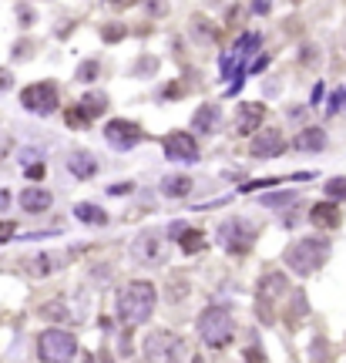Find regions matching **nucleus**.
<instances>
[{"instance_id": "15", "label": "nucleus", "mask_w": 346, "mask_h": 363, "mask_svg": "<svg viewBox=\"0 0 346 363\" xmlns=\"http://www.w3.org/2000/svg\"><path fill=\"white\" fill-rule=\"evenodd\" d=\"M68 172H71L75 179H91V175L98 172V158L84 148H75L68 155Z\"/></svg>"}, {"instance_id": "12", "label": "nucleus", "mask_w": 346, "mask_h": 363, "mask_svg": "<svg viewBox=\"0 0 346 363\" xmlns=\"http://www.w3.org/2000/svg\"><path fill=\"white\" fill-rule=\"evenodd\" d=\"M252 155H256V158H276V155H283V132H279V128H262V132H256V138H252Z\"/></svg>"}, {"instance_id": "14", "label": "nucleus", "mask_w": 346, "mask_h": 363, "mask_svg": "<svg viewBox=\"0 0 346 363\" xmlns=\"http://www.w3.org/2000/svg\"><path fill=\"white\" fill-rule=\"evenodd\" d=\"M262 118H266V108L262 105H239V111H236V128H239V135L259 132Z\"/></svg>"}, {"instance_id": "3", "label": "nucleus", "mask_w": 346, "mask_h": 363, "mask_svg": "<svg viewBox=\"0 0 346 363\" xmlns=\"http://www.w3.org/2000/svg\"><path fill=\"white\" fill-rule=\"evenodd\" d=\"M232 330H236V323L226 306H209L198 317V336L205 340V347H226L232 340Z\"/></svg>"}, {"instance_id": "21", "label": "nucleus", "mask_w": 346, "mask_h": 363, "mask_svg": "<svg viewBox=\"0 0 346 363\" xmlns=\"http://www.w3.org/2000/svg\"><path fill=\"white\" fill-rule=\"evenodd\" d=\"M162 192H165L168 198H185L192 192V179H188V175H165V179H162Z\"/></svg>"}, {"instance_id": "19", "label": "nucleus", "mask_w": 346, "mask_h": 363, "mask_svg": "<svg viewBox=\"0 0 346 363\" xmlns=\"http://www.w3.org/2000/svg\"><path fill=\"white\" fill-rule=\"evenodd\" d=\"M259 44H262V41H259V34H245L239 44H236V54H232V58L226 60V75H232V68H239L242 60L249 58V54H252V51H256Z\"/></svg>"}, {"instance_id": "27", "label": "nucleus", "mask_w": 346, "mask_h": 363, "mask_svg": "<svg viewBox=\"0 0 346 363\" xmlns=\"http://www.w3.org/2000/svg\"><path fill=\"white\" fill-rule=\"evenodd\" d=\"M326 192L333 198H346V179H330L326 182Z\"/></svg>"}, {"instance_id": "9", "label": "nucleus", "mask_w": 346, "mask_h": 363, "mask_svg": "<svg viewBox=\"0 0 346 363\" xmlns=\"http://www.w3.org/2000/svg\"><path fill=\"white\" fill-rule=\"evenodd\" d=\"M105 138H108V145H111V148L128 151V148H135L138 141H141V128H138L135 121H128V118H115V121H108L105 125Z\"/></svg>"}, {"instance_id": "25", "label": "nucleus", "mask_w": 346, "mask_h": 363, "mask_svg": "<svg viewBox=\"0 0 346 363\" xmlns=\"http://www.w3.org/2000/svg\"><path fill=\"white\" fill-rule=\"evenodd\" d=\"M98 75H101V64H98V60H84V64H81V71H77L81 81H94Z\"/></svg>"}, {"instance_id": "35", "label": "nucleus", "mask_w": 346, "mask_h": 363, "mask_svg": "<svg viewBox=\"0 0 346 363\" xmlns=\"http://www.w3.org/2000/svg\"><path fill=\"white\" fill-rule=\"evenodd\" d=\"M105 37H108V41H115V37H121V27H108V30H105Z\"/></svg>"}, {"instance_id": "22", "label": "nucleus", "mask_w": 346, "mask_h": 363, "mask_svg": "<svg viewBox=\"0 0 346 363\" xmlns=\"http://www.w3.org/2000/svg\"><path fill=\"white\" fill-rule=\"evenodd\" d=\"M75 215L81 219V222H88V226H105L108 222L105 209H98V205H91V202H81V205L75 209Z\"/></svg>"}, {"instance_id": "6", "label": "nucleus", "mask_w": 346, "mask_h": 363, "mask_svg": "<svg viewBox=\"0 0 346 363\" xmlns=\"http://www.w3.org/2000/svg\"><path fill=\"white\" fill-rule=\"evenodd\" d=\"M20 105L34 115H51V111H58V88L51 81H37L20 91Z\"/></svg>"}, {"instance_id": "30", "label": "nucleus", "mask_w": 346, "mask_h": 363, "mask_svg": "<svg viewBox=\"0 0 346 363\" xmlns=\"http://www.w3.org/2000/svg\"><path fill=\"white\" fill-rule=\"evenodd\" d=\"M17 17H20V24H24V27H30V24H34V11H30V7H20V11H17Z\"/></svg>"}, {"instance_id": "24", "label": "nucleus", "mask_w": 346, "mask_h": 363, "mask_svg": "<svg viewBox=\"0 0 346 363\" xmlns=\"http://www.w3.org/2000/svg\"><path fill=\"white\" fill-rule=\"evenodd\" d=\"M179 242L188 249V253H196V249H202V246H205V236H202V232H196V229H185V232L179 236Z\"/></svg>"}, {"instance_id": "32", "label": "nucleus", "mask_w": 346, "mask_h": 363, "mask_svg": "<svg viewBox=\"0 0 346 363\" xmlns=\"http://www.w3.org/2000/svg\"><path fill=\"white\" fill-rule=\"evenodd\" d=\"M27 179H44V165H27Z\"/></svg>"}, {"instance_id": "18", "label": "nucleus", "mask_w": 346, "mask_h": 363, "mask_svg": "<svg viewBox=\"0 0 346 363\" xmlns=\"http://www.w3.org/2000/svg\"><path fill=\"white\" fill-rule=\"evenodd\" d=\"M219 121H222V111H219V105H202L196 111V118H192V125H196L198 132H205V135H212L215 128H219Z\"/></svg>"}, {"instance_id": "31", "label": "nucleus", "mask_w": 346, "mask_h": 363, "mask_svg": "<svg viewBox=\"0 0 346 363\" xmlns=\"http://www.w3.org/2000/svg\"><path fill=\"white\" fill-rule=\"evenodd\" d=\"M165 7H168L165 0H151V4H148V11H151L155 17H162V14H165Z\"/></svg>"}, {"instance_id": "26", "label": "nucleus", "mask_w": 346, "mask_h": 363, "mask_svg": "<svg viewBox=\"0 0 346 363\" xmlns=\"http://www.w3.org/2000/svg\"><path fill=\"white\" fill-rule=\"evenodd\" d=\"M27 269L34 276H47L51 272V256H34V262H27Z\"/></svg>"}, {"instance_id": "7", "label": "nucleus", "mask_w": 346, "mask_h": 363, "mask_svg": "<svg viewBox=\"0 0 346 363\" xmlns=\"http://www.w3.org/2000/svg\"><path fill=\"white\" fill-rule=\"evenodd\" d=\"M148 360H175L181 357V336H175L172 330H151L145 336V350Z\"/></svg>"}, {"instance_id": "8", "label": "nucleus", "mask_w": 346, "mask_h": 363, "mask_svg": "<svg viewBox=\"0 0 346 363\" xmlns=\"http://www.w3.org/2000/svg\"><path fill=\"white\" fill-rule=\"evenodd\" d=\"M105 111H108V98L101 91H98V94L91 91V94L81 98V105L68 108V125H71V128H88L91 121L98 118V115H105Z\"/></svg>"}, {"instance_id": "1", "label": "nucleus", "mask_w": 346, "mask_h": 363, "mask_svg": "<svg viewBox=\"0 0 346 363\" xmlns=\"http://www.w3.org/2000/svg\"><path fill=\"white\" fill-rule=\"evenodd\" d=\"M155 302H158V293H155L151 283H145V279L128 283V286L118 293L121 323H128V326H141V323H148L151 313H155Z\"/></svg>"}, {"instance_id": "10", "label": "nucleus", "mask_w": 346, "mask_h": 363, "mask_svg": "<svg viewBox=\"0 0 346 363\" xmlns=\"http://www.w3.org/2000/svg\"><path fill=\"white\" fill-rule=\"evenodd\" d=\"M286 279L279 276V272H269L266 279H262V286H259V310H262V319L269 323L272 319V302H279L286 296Z\"/></svg>"}, {"instance_id": "17", "label": "nucleus", "mask_w": 346, "mask_h": 363, "mask_svg": "<svg viewBox=\"0 0 346 363\" xmlns=\"http://www.w3.org/2000/svg\"><path fill=\"white\" fill-rule=\"evenodd\" d=\"M309 219H313V226H319V229H336L340 226V205H333V202H319V205H313Z\"/></svg>"}, {"instance_id": "23", "label": "nucleus", "mask_w": 346, "mask_h": 363, "mask_svg": "<svg viewBox=\"0 0 346 363\" xmlns=\"http://www.w3.org/2000/svg\"><path fill=\"white\" fill-rule=\"evenodd\" d=\"M41 317H44V319H54V323H60V319H68L71 313H68V306H64L60 300H54V302H44V306H41Z\"/></svg>"}, {"instance_id": "2", "label": "nucleus", "mask_w": 346, "mask_h": 363, "mask_svg": "<svg viewBox=\"0 0 346 363\" xmlns=\"http://www.w3.org/2000/svg\"><path fill=\"white\" fill-rule=\"evenodd\" d=\"M326 259H330V239L323 236H306L286 249V266L296 276H313L316 269H323Z\"/></svg>"}, {"instance_id": "34", "label": "nucleus", "mask_w": 346, "mask_h": 363, "mask_svg": "<svg viewBox=\"0 0 346 363\" xmlns=\"http://www.w3.org/2000/svg\"><path fill=\"white\" fill-rule=\"evenodd\" d=\"M185 229H188L185 222H172V226H168V232H172V239H179V236L185 232Z\"/></svg>"}, {"instance_id": "11", "label": "nucleus", "mask_w": 346, "mask_h": 363, "mask_svg": "<svg viewBox=\"0 0 346 363\" xmlns=\"http://www.w3.org/2000/svg\"><path fill=\"white\" fill-rule=\"evenodd\" d=\"M165 155L175 162H198V145L188 132H172L165 135Z\"/></svg>"}, {"instance_id": "28", "label": "nucleus", "mask_w": 346, "mask_h": 363, "mask_svg": "<svg viewBox=\"0 0 346 363\" xmlns=\"http://www.w3.org/2000/svg\"><path fill=\"white\" fill-rule=\"evenodd\" d=\"M14 232H17V226H14V222H0V242L14 239Z\"/></svg>"}, {"instance_id": "33", "label": "nucleus", "mask_w": 346, "mask_h": 363, "mask_svg": "<svg viewBox=\"0 0 346 363\" xmlns=\"http://www.w3.org/2000/svg\"><path fill=\"white\" fill-rule=\"evenodd\" d=\"M181 296H185V283H175V286H172V293H168V300L175 302V300H181Z\"/></svg>"}, {"instance_id": "13", "label": "nucleus", "mask_w": 346, "mask_h": 363, "mask_svg": "<svg viewBox=\"0 0 346 363\" xmlns=\"http://www.w3.org/2000/svg\"><path fill=\"white\" fill-rule=\"evenodd\" d=\"M132 256L138 262H158L162 259V239L158 232H141L135 242H132Z\"/></svg>"}, {"instance_id": "29", "label": "nucleus", "mask_w": 346, "mask_h": 363, "mask_svg": "<svg viewBox=\"0 0 346 363\" xmlns=\"http://www.w3.org/2000/svg\"><path fill=\"white\" fill-rule=\"evenodd\" d=\"M11 84H14V75L0 68V94H4V91H11Z\"/></svg>"}, {"instance_id": "5", "label": "nucleus", "mask_w": 346, "mask_h": 363, "mask_svg": "<svg viewBox=\"0 0 346 363\" xmlns=\"http://www.w3.org/2000/svg\"><path fill=\"white\" fill-rule=\"evenodd\" d=\"M219 242H222L226 253L242 256V253H249L252 242H256V226L245 222V219H226V222L219 226Z\"/></svg>"}, {"instance_id": "20", "label": "nucleus", "mask_w": 346, "mask_h": 363, "mask_svg": "<svg viewBox=\"0 0 346 363\" xmlns=\"http://www.w3.org/2000/svg\"><path fill=\"white\" fill-rule=\"evenodd\" d=\"M296 148L300 151H323L326 148V132L323 128H306L296 135Z\"/></svg>"}, {"instance_id": "16", "label": "nucleus", "mask_w": 346, "mask_h": 363, "mask_svg": "<svg viewBox=\"0 0 346 363\" xmlns=\"http://www.w3.org/2000/svg\"><path fill=\"white\" fill-rule=\"evenodd\" d=\"M17 202L24 205V212H30V215H41V212L51 209V192H47V189H24Z\"/></svg>"}, {"instance_id": "4", "label": "nucleus", "mask_w": 346, "mask_h": 363, "mask_svg": "<svg viewBox=\"0 0 346 363\" xmlns=\"http://www.w3.org/2000/svg\"><path fill=\"white\" fill-rule=\"evenodd\" d=\"M75 353H77V340H75V333H68V330H44L41 336H37V357L47 363H68V360H75Z\"/></svg>"}]
</instances>
